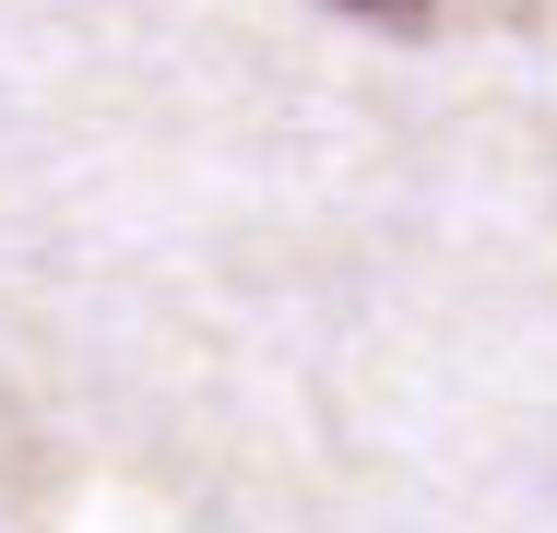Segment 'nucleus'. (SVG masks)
<instances>
[{
  "label": "nucleus",
  "instance_id": "nucleus-1",
  "mask_svg": "<svg viewBox=\"0 0 557 533\" xmlns=\"http://www.w3.org/2000/svg\"><path fill=\"white\" fill-rule=\"evenodd\" d=\"M344 12H392V24H416V12H428V0H344Z\"/></svg>",
  "mask_w": 557,
  "mask_h": 533
}]
</instances>
